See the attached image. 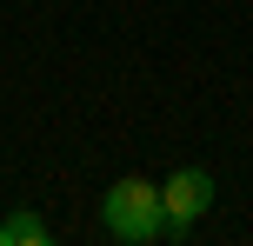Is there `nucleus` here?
<instances>
[{
	"label": "nucleus",
	"mask_w": 253,
	"mask_h": 246,
	"mask_svg": "<svg viewBox=\"0 0 253 246\" xmlns=\"http://www.w3.org/2000/svg\"><path fill=\"white\" fill-rule=\"evenodd\" d=\"M207 207H213V180H207L200 167H180L173 180L160 186V213H167V226H160V240H187V226L200 220Z\"/></svg>",
	"instance_id": "f03ea898"
},
{
	"label": "nucleus",
	"mask_w": 253,
	"mask_h": 246,
	"mask_svg": "<svg viewBox=\"0 0 253 246\" xmlns=\"http://www.w3.org/2000/svg\"><path fill=\"white\" fill-rule=\"evenodd\" d=\"M0 246H47V220H40V213H13V220H0Z\"/></svg>",
	"instance_id": "7ed1b4c3"
},
{
	"label": "nucleus",
	"mask_w": 253,
	"mask_h": 246,
	"mask_svg": "<svg viewBox=\"0 0 253 246\" xmlns=\"http://www.w3.org/2000/svg\"><path fill=\"white\" fill-rule=\"evenodd\" d=\"M100 220H107V233L126 240V246L160 240V226H167L160 186H147V180H114V186H107V200H100Z\"/></svg>",
	"instance_id": "f257e3e1"
}]
</instances>
